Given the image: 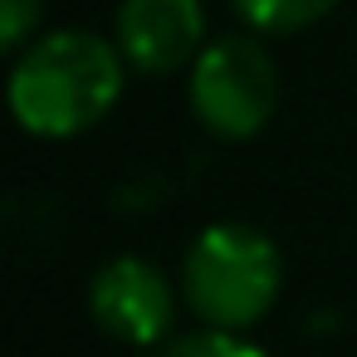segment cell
Instances as JSON below:
<instances>
[{
    "instance_id": "3",
    "label": "cell",
    "mask_w": 357,
    "mask_h": 357,
    "mask_svg": "<svg viewBox=\"0 0 357 357\" xmlns=\"http://www.w3.org/2000/svg\"><path fill=\"white\" fill-rule=\"evenodd\" d=\"M186 103L220 142H250L279 108V64L255 35L211 40L186 69Z\"/></svg>"
},
{
    "instance_id": "4",
    "label": "cell",
    "mask_w": 357,
    "mask_h": 357,
    "mask_svg": "<svg viewBox=\"0 0 357 357\" xmlns=\"http://www.w3.org/2000/svg\"><path fill=\"white\" fill-rule=\"evenodd\" d=\"M176 308H186L181 284H172L167 269L142 255H113L89 279V318L113 342H128V347L172 342Z\"/></svg>"
},
{
    "instance_id": "8",
    "label": "cell",
    "mask_w": 357,
    "mask_h": 357,
    "mask_svg": "<svg viewBox=\"0 0 357 357\" xmlns=\"http://www.w3.org/2000/svg\"><path fill=\"white\" fill-rule=\"evenodd\" d=\"M45 20V0H0V45H6V54H20L35 30Z\"/></svg>"
},
{
    "instance_id": "6",
    "label": "cell",
    "mask_w": 357,
    "mask_h": 357,
    "mask_svg": "<svg viewBox=\"0 0 357 357\" xmlns=\"http://www.w3.org/2000/svg\"><path fill=\"white\" fill-rule=\"evenodd\" d=\"M240 20L255 35H298L318 20H328L342 0H230Z\"/></svg>"
},
{
    "instance_id": "7",
    "label": "cell",
    "mask_w": 357,
    "mask_h": 357,
    "mask_svg": "<svg viewBox=\"0 0 357 357\" xmlns=\"http://www.w3.org/2000/svg\"><path fill=\"white\" fill-rule=\"evenodd\" d=\"M157 357H269L255 337L245 333H220V328H196V333H181L172 342H162Z\"/></svg>"
},
{
    "instance_id": "1",
    "label": "cell",
    "mask_w": 357,
    "mask_h": 357,
    "mask_svg": "<svg viewBox=\"0 0 357 357\" xmlns=\"http://www.w3.org/2000/svg\"><path fill=\"white\" fill-rule=\"evenodd\" d=\"M10 59V118L40 142H64L98 128L128 89V59L118 40H103L93 30L35 35Z\"/></svg>"
},
{
    "instance_id": "2",
    "label": "cell",
    "mask_w": 357,
    "mask_h": 357,
    "mask_svg": "<svg viewBox=\"0 0 357 357\" xmlns=\"http://www.w3.org/2000/svg\"><path fill=\"white\" fill-rule=\"evenodd\" d=\"M176 284H181V303L196 318V328L250 333L279 303L284 255L259 225L215 220L186 245Z\"/></svg>"
},
{
    "instance_id": "5",
    "label": "cell",
    "mask_w": 357,
    "mask_h": 357,
    "mask_svg": "<svg viewBox=\"0 0 357 357\" xmlns=\"http://www.w3.org/2000/svg\"><path fill=\"white\" fill-rule=\"evenodd\" d=\"M113 40L137 74L191 69L206 50V6L201 0H123Z\"/></svg>"
}]
</instances>
